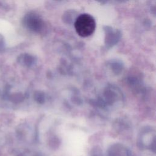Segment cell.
Returning <instances> with one entry per match:
<instances>
[{
    "mask_svg": "<svg viewBox=\"0 0 156 156\" xmlns=\"http://www.w3.org/2000/svg\"><path fill=\"white\" fill-rule=\"evenodd\" d=\"M120 149H114L113 151H110L109 156H129L128 152L122 148Z\"/></svg>",
    "mask_w": 156,
    "mask_h": 156,
    "instance_id": "7a4b0ae2",
    "label": "cell"
},
{
    "mask_svg": "<svg viewBox=\"0 0 156 156\" xmlns=\"http://www.w3.org/2000/svg\"><path fill=\"white\" fill-rule=\"evenodd\" d=\"M74 27L79 35L87 37L94 32L96 28V22L94 18L88 13L80 15L76 20Z\"/></svg>",
    "mask_w": 156,
    "mask_h": 156,
    "instance_id": "6da1fadb",
    "label": "cell"
}]
</instances>
